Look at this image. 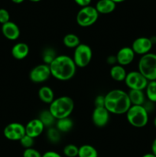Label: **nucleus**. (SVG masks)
I'll list each match as a JSON object with an SVG mask.
<instances>
[{
    "label": "nucleus",
    "instance_id": "nucleus-7",
    "mask_svg": "<svg viewBox=\"0 0 156 157\" xmlns=\"http://www.w3.org/2000/svg\"><path fill=\"white\" fill-rule=\"evenodd\" d=\"M93 58V52L91 48L86 44H80L74 49L73 60L76 67H85L88 65Z\"/></svg>",
    "mask_w": 156,
    "mask_h": 157
},
{
    "label": "nucleus",
    "instance_id": "nucleus-15",
    "mask_svg": "<svg viewBox=\"0 0 156 157\" xmlns=\"http://www.w3.org/2000/svg\"><path fill=\"white\" fill-rule=\"evenodd\" d=\"M2 33L4 37L10 41H15L20 36L19 27L13 21H8L6 24L2 25Z\"/></svg>",
    "mask_w": 156,
    "mask_h": 157
},
{
    "label": "nucleus",
    "instance_id": "nucleus-16",
    "mask_svg": "<svg viewBox=\"0 0 156 157\" xmlns=\"http://www.w3.org/2000/svg\"><path fill=\"white\" fill-rule=\"evenodd\" d=\"M11 53L15 59L23 60L28 55L29 46L24 42L16 43L12 47Z\"/></svg>",
    "mask_w": 156,
    "mask_h": 157
},
{
    "label": "nucleus",
    "instance_id": "nucleus-38",
    "mask_svg": "<svg viewBox=\"0 0 156 157\" xmlns=\"http://www.w3.org/2000/svg\"><path fill=\"white\" fill-rule=\"evenodd\" d=\"M12 1L14 3H15V4H21V3H22L24 0H12Z\"/></svg>",
    "mask_w": 156,
    "mask_h": 157
},
{
    "label": "nucleus",
    "instance_id": "nucleus-4",
    "mask_svg": "<svg viewBox=\"0 0 156 157\" xmlns=\"http://www.w3.org/2000/svg\"><path fill=\"white\" fill-rule=\"evenodd\" d=\"M138 69L148 81H156V54L150 52L141 56Z\"/></svg>",
    "mask_w": 156,
    "mask_h": 157
},
{
    "label": "nucleus",
    "instance_id": "nucleus-41",
    "mask_svg": "<svg viewBox=\"0 0 156 157\" xmlns=\"http://www.w3.org/2000/svg\"><path fill=\"white\" fill-rule=\"evenodd\" d=\"M29 1L32 2H40L41 0H29Z\"/></svg>",
    "mask_w": 156,
    "mask_h": 157
},
{
    "label": "nucleus",
    "instance_id": "nucleus-25",
    "mask_svg": "<svg viewBox=\"0 0 156 157\" xmlns=\"http://www.w3.org/2000/svg\"><path fill=\"white\" fill-rule=\"evenodd\" d=\"M38 119L42 122L44 127H47L48 128L49 127H51V126L54 124V121L56 120L54 117L53 115L50 113L49 110H44L41 111Z\"/></svg>",
    "mask_w": 156,
    "mask_h": 157
},
{
    "label": "nucleus",
    "instance_id": "nucleus-30",
    "mask_svg": "<svg viewBox=\"0 0 156 157\" xmlns=\"http://www.w3.org/2000/svg\"><path fill=\"white\" fill-rule=\"evenodd\" d=\"M23 157H42V155L38 150L32 147V148L24 149L23 152Z\"/></svg>",
    "mask_w": 156,
    "mask_h": 157
},
{
    "label": "nucleus",
    "instance_id": "nucleus-40",
    "mask_svg": "<svg viewBox=\"0 0 156 157\" xmlns=\"http://www.w3.org/2000/svg\"><path fill=\"white\" fill-rule=\"evenodd\" d=\"M112 1L113 2H114L115 3H120V2H124V1H125V0H112Z\"/></svg>",
    "mask_w": 156,
    "mask_h": 157
},
{
    "label": "nucleus",
    "instance_id": "nucleus-13",
    "mask_svg": "<svg viewBox=\"0 0 156 157\" xmlns=\"http://www.w3.org/2000/svg\"><path fill=\"white\" fill-rule=\"evenodd\" d=\"M136 54L131 47H123L118 51L116 55L118 64L121 66H127L131 64L135 59Z\"/></svg>",
    "mask_w": 156,
    "mask_h": 157
},
{
    "label": "nucleus",
    "instance_id": "nucleus-35",
    "mask_svg": "<svg viewBox=\"0 0 156 157\" xmlns=\"http://www.w3.org/2000/svg\"><path fill=\"white\" fill-rule=\"evenodd\" d=\"M107 63H108V64H111L112 66L115 65V64H116V63H117L116 56H113V55L109 56L108 58H107Z\"/></svg>",
    "mask_w": 156,
    "mask_h": 157
},
{
    "label": "nucleus",
    "instance_id": "nucleus-36",
    "mask_svg": "<svg viewBox=\"0 0 156 157\" xmlns=\"http://www.w3.org/2000/svg\"><path fill=\"white\" fill-rule=\"evenodd\" d=\"M151 153L156 156V138L153 140L152 144H151Z\"/></svg>",
    "mask_w": 156,
    "mask_h": 157
},
{
    "label": "nucleus",
    "instance_id": "nucleus-5",
    "mask_svg": "<svg viewBox=\"0 0 156 157\" xmlns=\"http://www.w3.org/2000/svg\"><path fill=\"white\" fill-rule=\"evenodd\" d=\"M125 114L128 122L136 128H142L148 122V112L143 105H132Z\"/></svg>",
    "mask_w": 156,
    "mask_h": 157
},
{
    "label": "nucleus",
    "instance_id": "nucleus-8",
    "mask_svg": "<svg viewBox=\"0 0 156 157\" xmlns=\"http://www.w3.org/2000/svg\"><path fill=\"white\" fill-rule=\"evenodd\" d=\"M124 82L129 90H144L148 85V81L139 71H133L127 73Z\"/></svg>",
    "mask_w": 156,
    "mask_h": 157
},
{
    "label": "nucleus",
    "instance_id": "nucleus-3",
    "mask_svg": "<svg viewBox=\"0 0 156 157\" xmlns=\"http://www.w3.org/2000/svg\"><path fill=\"white\" fill-rule=\"evenodd\" d=\"M74 109V102L68 96H62L54 98L49 104V111L56 120L69 117Z\"/></svg>",
    "mask_w": 156,
    "mask_h": 157
},
{
    "label": "nucleus",
    "instance_id": "nucleus-10",
    "mask_svg": "<svg viewBox=\"0 0 156 157\" xmlns=\"http://www.w3.org/2000/svg\"><path fill=\"white\" fill-rule=\"evenodd\" d=\"M51 76L50 67L45 64H41L35 66L29 73V78L31 81L36 84L44 83L47 81Z\"/></svg>",
    "mask_w": 156,
    "mask_h": 157
},
{
    "label": "nucleus",
    "instance_id": "nucleus-34",
    "mask_svg": "<svg viewBox=\"0 0 156 157\" xmlns=\"http://www.w3.org/2000/svg\"><path fill=\"white\" fill-rule=\"evenodd\" d=\"M42 157H62L61 155L55 151H47L42 154Z\"/></svg>",
    "mask_w": 156,
    "mask_h": 157
},
{
    "label": "nucleus",
    "instance_id": "nucleus-29",
    "mask_svg": "<svg viewBox=\"0 0 156 157\" xmlns=\"http://www.w3.org/2000/svg\"><path fill=\"white\" fill-rule=\"evenodd\" d=\"M20 144L22 146V147H24V149H28V148H32L34 144H35V140H34V138L31 137V136H28V135H24L22 138L19 140Z\"/></svg>",
    "mask_w": 156,
    "mask_h": 157
},
{
    "label": "nucleus",
    "instance_id": "nucleus-23",
    "mask_svg": "<svg viewBox=\"0 0 156 157\" xmlns=\"http://www.w3.org/2000/svg\"><path fill=\"white\" fill-rule=\"evenodd\" d=\"M73 127V121L70 117L62 118V119L57 120L56 128L62 133L69 132Z\"/></svg>",
    "mask_w": 156,
    "mask_h": 157
},
{
    "label": "nucleus",
    "instance_id": "nucleus-18",
    "mask_svg": "<svg viewBox=\"0 0 156 157\" xmlns=\"http://www.w3.org/2000/svg\"><path fill=\"white\" fill-rule=\"evenodd\" d=\"M128 95L132 105H143L145 104L146 97L143 90H129Z\"/></svg>",
    "mask_w": 156,
    "mask_h": 157
},
{
    "label": "nucleus",
    "instance_id": "nucleus-11",
    "mask_svg": "<svg viewBox=\"0 0 156 157\" xmlns=\"http://www.w3.org/2000/svg\"><path fill=\"white\" fill-rule=\"evenodd\" d=\"M152 47L153 43L151 38L147 37H139L133 41L131 48L136 55L142 56L150 53Z\"/></svg>",
    "mask_w": 156,
    "mask_h": 157
},
{
    "label": "nucleus",
    "instance_id": "nucleus-17",
    "mask_svg": "<svg viewBox=\"0 0 156 157\" xmlns=\"http://www.w3.org/2000/svg\"><path fill=\"white\" fill-rule=\"evenodd\" d=\"M116 7V4L112 0H99L96 2V11L99 14H109L113 12Z\"/></svg>",
    "mask_w": 156,
    "mask_h": 157
},
{
    "label": "nucleus",
    "instance_id": "nucleus-37",
    "mask_svg": "<svg viewBox=\"0 0 156 157\" xmlns=\"http://www.w3.org/2000/svg\"><path fill=\"white\" fill-rule=\"evenodd\" d=\"M142 157H156V156L151 153H146V154L143 155Z\"/></svg>",
    "mask_w": 156,
    "mask_h": 157
},
{
    "label": "nucleus",
    "instance_id": "nucleus-19",
    "mask_svg": "<svg viewBox=\"0 0 156 157\" xmlns=\"http://www.w3.org/2000/svg\"><path fill=\"white\" fill-rule=\"evenodd\" d=\"M110 74L111 78L114 81H119V82L125 81L127 75V72L125 67L119 64H115V65L112 66L110 68Z\"/></svg>",
    "mask_w": 156,
    "mask_h": 157
},
{
    "label": "nucleus",
    "instance_id": "nucleus-2",
    "mask_svg": "<svg viewBox=\"0 0 156 157\" xmlns=\"http://www.w3.org/2000/svg\"><path fill=\"white\" fill-rule=\"evenodd\" d=\"M132 106L128 93L121 89H114L105 95V108L110 113L120 115L126 113Z\"/></svg>",
    "mask_w": 156,
    "mask_h": 157
},
{
    "label": "nucleus",
    "instance_id": "nucleus-20",
    "mask_svg": "<svg viewBox=\"0 0 156 157\" xmlns=\"http://www.w3.org/2000/svg\"><path fill=\"white\" fill-rule=\"evenodd\" d=\"M38 98L45 104H51L54 100V93L50 87L43 86L38 90Z\"/></svg>",
    "mask_w": 156,
    "mask_h": 157
},
{
    "label": "nucleus",
    "instance_id": "nucleus-12",
    "mask_svg": "<svg viewBox=\"0 0 156 157\" xmlns=\"http://www.w3.org/2000/svg\"><path fill=\"white\" fill-rule=\"evenodd\" d=\"M110 112L102 107H95L92 113V121L97 127H104L110 121Z\"/></svg>",
    "mask_w": 156,
    "mask_h": 157
},
{
    "label": "nucleus",
    "instance_id": "nucleus-33",
    "mask_svg": "<svg viewBox=\"0 0 156 157\" xmlns=\"http://www.w3.org/2000/svg\"><path fill=\"white\" fill-rule=\"evenodd\" d=\"M91 1L92 0H74L75 2H76L78 6H81L82 8L90 6Z\"/></svg>",
    "mask_w": 156,
    "mask_h": 157
},
{
    "label": "nucleus",
    "instance_id": "nucleus-31",
    "mask_svg": "<svg viewBox=\"0 0 156 157\" xmlns=\"http://www.w3.org/2000/svg\"><path fill=\"white\" fill-rule=\"evenodd\" d=\"M9 21H10V14L8 10L5 9H0V24H6Z\"/></svg>",
    "mask_w": 156,
    "mask_h": 157
},
{
    "label": "nucleus",
    "instance_id": "nucleus-39",
    "mask_svg": "<svg viewBox=\"0 0 156 157\" xmlns=\"http://www.w3.org/2000/svg\"><path fill=\"white\" fill-rule=\"evenodd\" d=\"M151 38V41H152L153 44H155V43H156V36H154V37H152V38Z\"/></svg>",
    "mask_w": 156,
    "mask_h": 157
},
{
    "label": "nucleus",
    "instance_id": "nucleus-32",
    "mask_svg": "<svg viewBox=\"0 0 156 157\" xmlns=\"http://www.w3.org/2000/svg\"><path fill=\"white\" fill-rule=\"evenodd\" d=\"M95 107H102L105 104V96L99 95L95 98Z\"/></svg>",
    "mask_w": 156,
    "mask_h": 157
},
{
    "label": "nucleus",
    "instance_id": "nucleus-28",
    "mask_svg": "<svg viewBox=\"0 0 156 157\" xmlns=\"http://www.w3.org/2000/svg\"><path fill=\"white\" fill-rule=\"evenodd\" d=\"M78 151H79V147L74 144H68L65 146L63 150L64 156L67 157H76L78 156Z\"/></svg>",
    "mask_w": 156,
    "mask_h": 157
},
{
    "label": "nucleus",
    "instance_id": "nucleus-22",
    "mask_svg": "<svg viewBox=\"0 0 156 157\" xmlns=\"http://www.w3.org/2000/svg\"><path fill=\"white\" fill-rule=\"evenodd\" d=\"M63 44L68 48L75 49L80 44V40L79 37L75 34H67L66 35H64V38H63Z\"/></svg>",
    "mask_w": 156,
    "mask_h": 157
},
{
    "label": "nucleus",
    "instance_id": "nucleus-27",
    "mask_svg": "<svg viewBox=\"0 0 156 157\" xmlns=\"http://www.w3.org/2000/svg\"><path fill=\"white\" fill-rule=\"evenodd\" d=\"M56 57V52H55V51L54 50V49L46 48L45 50L44 51V52H43L42 55L43 60H44V64L49 65V64L54 61V59Z\"/></svg>",
    "mask_w": 156,
    "mask_h": 157
},
{
    "label": "nucleus",
    "instance_id": "nucleus-14",
    "mask_svg": "<svg viewBox=\"0 0 156 157\" xmlns=\"http://www.w3.org/2000/svg\"><path fill=\"white\" fill-rule=\"evenodd\" d=\"M45 127L38 118L29 121L25 126V133L32 138H37L42 134Z\"/></svg>",
    "mask_w": 156,
    "mask_h": 157
},
{
    "label": "nucleus",
    "instance_id": "nucleus-21",
    "mask_svg": "<svg viewBox=\"0 0 156 157\" xmlns=\"http://www.w3.org/2000/svg\"><path fill=\"white\" fill-rule=\"evenodd\" d=\"M78 157H98L96 149L90 144H84L79 147Z\"/></svg>",
    "mask_w": 156,
    "mask_h": 157
},
{
    "label": "nucleus",
    "instance_id": "nucleus-42",
    "mask_svg": "<svg viewBox=\"0 0 156 157\" xmlns=\"http://www.w3.org/2000/svg\"><path fill=\"white\" fill-rule=\"evenodd\" d=\"M153 123H154V127H155V128H156V117H154Z\"/></svg>",
    "mask_w": 156,
    "mask_h": 157
},
{
    "label": "nucleus",
    "instance_id": "nucleus-24",
    "mask_svg": "<svg viewBox=\"0 0 156 157\" xmlns=\"http://www.w3.org/2000/svg\"><path fill=\"white\" fill-rule=\"evenodd\" d=\"M145 90V97L148 101L156 103V81H148Z\"/></svg>",
    "mask_w": 156,
    "mask_h": 157
},
{
    "label": "nucleus",
    "instance_id": "nucleus-6",
    "mask_svg": "<svg viewBox=\"0 0 156 157\" xmlns=\"http://www.w3.org/2000/svg\"><path fill=\"white\" fill-rule=\"evenodd\" d=\"M99 18V13L96 8L88 6L81 8L76 14V21L78 25L81 27H89L91 26L97 21Z\"/></svg>",
    "mask_w": 156,
    "mask_h": 157
},
{
    "label": "nucleus",
    "instance_id": "nucleus-26",
    "mask_svg": "<svg viewBox=\"0 0 156 157\" xmlns=\"http://www.w3.org/2000/svg\"><path fill=\"white\" fill-rule=\"evenodd\" d=\"M47 136L49 141L53 144H57L61 140V132L57 128L49 127L47 131Z\"/></svg>",
    "mask_w": 156,
    "mask_h": 157
},
{
    "label": "nucleus",
    "instance_id": "nucleus-9",
    "mask_svg": "<svg viewBox=\"0 0 156 157\" xmlns=\"http://www.w3.org/2000/svg\"><path fill=\"white\" fill-rule=\"evenodd\" d=\"M5 137L9 140L19 141L25 133V126L18 122L8 124L3 130Z\"/></svg>",
    "mask_w": 156,
    "mask_h": 157
},
{
    "label": "nucleus",
    "instance_id": "nucleus-1",
    "mask_svg": "<svg viewBox=\"0 0 156 157\" xmlns=\"http://www.w3.org/2000/svg\"><path fill=\"white\" fill-rule=\"evenodd\" d=\"M49 67L51 76L61 81L72 79L76 71V66L73 58L66 55H57L49 64Z\"/></svg>",
    "mask_w": 156,
    "mask_h": 157
}]
</instances>
